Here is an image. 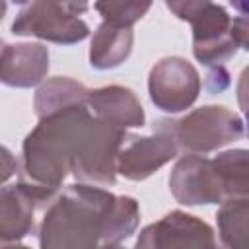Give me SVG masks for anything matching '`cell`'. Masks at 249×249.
<instances>
[{
	"label": "cell",
	"instance_id": "6da1fadb",
	"mask_svg": "<svg viewBox=\"0 0 249 249\" xmlns=\"http://www.w3.org/2000/svg\"><path fill=\"white\" fill-rule=\"evenodd\" d=\"M140 224L132 196H117L105 187L76 183L56 193L37 228L43 249L117 247Z\"/></svg>",
	"mask_w": 249,
	"mask_h": 249
},
{
	"label": "cell",
	"instance_id": "7a4b0ae2",
	"mask_svg": "<svg viewBox=\"0 0 249 249\" xmlns=\"http://www.w3.org/2000/svg\"><path fill=\"white\" fill-rule=\"evenodd\" d=\"M91 117L86 103L70 105L41 117L21 144L18 177L58 191L70 173L78 142Z\"/></svg>",
	"mask_w": 249,
	"mask_h": 249
},
{
	"label": "cell",
	"instance_id": "3957f363",
	"mask_svg": "<svg viewBox=\"0 0 249 249\" xmlns=\"http://www.w3.org/2000/svg\"><path fill=\"white\" fill-rule=\"evenodd\" d=\"M247 150H226L214 158L187 154L171 169L169 191L179 204H220L247 196Z\"/></svg>",
	"mask_w": 249,
	"mask_h": 249
},
{
	"label": "cell",
	"instance_id": "277c9868",
	"mask_svg": "<svg viewBox=\"0 0 249 249\" xmlns=\"http://www.w3.org/2000/svg\"><path fill=\"white\" fill-rule=\"evenodd\" d=\"M154 128L167 132L185 154H210L245 136L243 119L222 105H202L181 119H160Z\"/></svg>",
	"mask_w": 249,
	"mask_h": 249
},
{
	"label": "cell",
	"instance_id": "5b68a950",
	"mask_svg": "<svg viewBox=\"0 0 249 249\" xmlns=\"http://www.w3.org/2000/svg\"><path fill=\"white\" fill-rule=\"evenodd\" d=\"M189 23L193 54L204 66H224L239 49H247V18H231L220 4L210 2Z\"/></svg>",
	"mask_w": 249,
	"mask_h": 249
},
{
	"label": "cell",
	"instance_id": "8992f818",
	"mask_svg": "<svg viewBox=\"0 0 249 249\" xmlns=\"http://www.w3.org/2000/svg\"><path fill=\"white\" fill-rule=\"evenodd\" d=\"M124 136V128L91 117L72 158L70 173L74 179L78 183L113 187L117 181V154Z\"/></svg>",
	"mask_w": 249,
	"mask_h": 249
},
{
	"label": "cell",
	"instance_id": "52a82bcc",
	"mask_svg": "<svg viewBox=\"0 0 249 249\" xmlns=\"http://www.w3.org/2000/svg\"><path fill=\"white\" fill-rule=\"evenodd\" d=\"M56 189L33 185L18 179V183L0 189V247L21 245L35 231V216L47 208L56 196Z\"/></svg>",
	"mask_w": 249,
	"mask_h": 249
},
{
	"label": "cell",
	"instance_id": "ba28073f",
	"mask_svg": "<svg viewBox=\"0 0 249 249\" xmlns=\"http://www.w3.org/2000/svg\"><path fill=\"white\" fill-rule=\"evenodd\" d=\"M202 88L198 70L183 56H163L148 74V95L156 109L175 115L187 111Z\"/></svg>",
	"mask_w": 249,
	"mask_h": 249
},
{
	"label": "cell",
	"instance_id": "9c48e42d",
	"mask_svg": "<svg viewBox=\"0 0 249 249\" xmlns=\"http://www.w3.org/2000/svg\"><path fill=\"white\" fill-rule=\"evenodd\" d=\"M12 33L19 37H37L56 45H74L89 35L88 23L49 0L27 2L12 21Z\"/></svg>",
	"mask_w": 249,
	"mask_h": 249
},
{
	"label": "cell",
	"instance_id": "30bf717a",
	"mask_svg": "<svg viewBox=\"0 0 249 249\" xmlns=\"http://www.w3.org/2000/svg\"><path fill=\"white\" fill-rule=\"evenodd\" d=\"M138 249H173V247H216L214 230L200 218L183 210H171L161 220L148 224L134 243Z\"/></svg>",
	"mask_w": 249,
	"mask_h": 249
},
{
	"label": "cell",
	"instance_id": "8fae6325",
	"mask_svg": "<svg viewBox=\"0 0 249 249\" xmlns=\"http://www.w3.org/2000/svg\"><path fill=\"white\" fill-rule=\"evenodd\" d=\"M177 154L173 138L160 128H154L150 136L126 132L117 154V173L128 181H144Z\"/></svg>",
	"mask_w": 249,
	"mask_h": 249
},
{
	"label": "cell",
	"instance_id": "7c38bea8",
	"mask_svg": "<svg viewBox=\"0 0 249 249\" xmlns=\"http://www.w3.org/2000/svg\"><path fill=\"white\" fill-rule=\"evenodd\" d=\"M49 72V51L41 43L4 45L0 51V82L10 88L39 86Z\"/></svg>",
	"mask_w": 249,
	"mask_h": 249
},
{
	"label": "cell",
	"instance_id": "4fadbf2b",
	"mask_svg": "<svg viewBox=\"0 0 249 249\" xmlns=\"http://www.w3.org/2000/svg\"><path fill=\"white\" fill-rule=\"evenodd\" d=\"M86 105L93 117L115 124L119 128H138L144 126L146 115L136 93L124 86H103L88 89Z\"/></svg>",
	"mask_w": 249,
	"mask_h": 249
},
{
	"label": "cell",
	"instance_id": "5bb4252c",
	"mask_svg": "<svg viewBox=\"0 0 249 249\" xmlns=\"http://www.w3.org/2000/svg\"><path fill=\"white\" fill-rule=\"evenodd\" d=\"M132 27L101 21L91 35L89 64L95 70H113L121 66L132 53Z\"/></svg>",
	"mask_w": 249,
	"mask_h": 249
},
{
	"label": "cell",
	"instance_id": "9a60e30c",
	"mask_svg": "<svg viewBox=\"0 0 249 249\" xmlns=\"http://www.w3.org/2000/svg\"><path fill=\"white\" fill-rule=\"evenodd\" d=\"M88 88L68 76H54L47 82H41V86L35 91L33 109L37 119L54 113L58 109L86 103Z\"/></svg>",
	"mask_w": 249,
	"mask_h": 249
},
{
	"label": "cell",
	"instance_id": "2e32d148",
	"mask_svg": "<svg viewBox=\"0 0 249 249\" xmlns=\"http://www.w3.org/2000/svg\"><path fill=\"white\" fill-rule=\"evenodd\" d=\"M216 214L222 245L230 249H245L249 241V200L247 196L226 198Z\"/></svg>",
	"mask_w": 249,
	"mask_h": 249
},
{
	"label": "cell",
	"instance_id": "e0dca14e",
	"mask_svg": "<svg viewBox=\"0 0 249 249\" xmlns=\"http://www.w3.org/2000/svg\"><path fill=\"white\" fill-rule=\"evenodd\" d=\"M152 2L154 0H95L93 8L103 21L132 27L148 14Z\"/></svg>",
	"mask_w": 249,
	"mask_h": 249
},
{
	"label": "cell",
	"instance_id": "ac0fdd59",
	"mask_svg": "<svg viewBox=\"0 0 249 249\" xmlns=\"http://www.w3.org/2000/svg\"><path fill=\"white\" fill-rule=\"evenodd\" d=\"M212 0H165L167 10L181 21H191L196 14H200Z\"/></svg>",
	"mask_w": 249,
	"mask_h": 249
},
{
	"label": "cell",
	"instance_id": "d6986e66",
	"mask_svg": "<svg viewBox=\"0 0 249 249\" xmlns=\"http://www.w3.org/2000/svg\"><path fill=\"white\" fill-rule=\"evenodd\" d=\"M18 171V160L10 148L0 144V185H4Z\"/></svg>",
	"mask_w": 249,
	"mask_h": 249
},
{
	"label": "cell",
	"instance_id": "ffe728a7",
	"mask_svg": "<svg viewBox=\"0 0 249 249\" xmlns=\"http://www.w3.org/2000/svg\"><path fill=\"white\" fill-rule=\"evenodd\" d=\"M60 8H64L66 12L74 14V16H82L89 10V0H49Z\"/></svg>",
	"mask_w": 249,
	"mask_h": 249
},
{
	"label": "cell",
	"instance_id": "44dd1931",
	"mask_svg": "<svg viewBox=\"0 0 249 249\" xmlns=\"http://www.w3.org/2000/svg\"><path fill=\"white\" fill-rule=\"evenodd\" d=\"M230 4L239 12V16H247V12H245V4H247V0H230Z\"/></svg>",
	"mask_w": 249,
	"mask_h": 249
},
{
	"label": "cell",
	"instance_id": "7402d4cb",
	"mask_svg": "<svg viewBox=\"0 0 249 249\" xmlns=\"http://www.w3.org/2000/svg\"><path fill=\"white\" fill-rule=\"evenodd\" d=\"M6 12H8V4H6V0H0V21L4 19Z\"/></svg>",
	"mask_w": 249,
	"mask_h": 249
},
{
	"label": "cell",
	"instance_id": "603a6c76",
	"mask_svg": "<svg viewBox=\"0 0 249 249\" xmlns=\"http://www.w3.org/2000/svg\"><path fill=\"white\" fill-rule=\"evenodd\" d=\"M14 4H27V0H12Z\"/></svg>",
	"mask_w": 249,
	"mask_h": 249
},
{
	"label": "cell",
	"instance_id": "cb8c5ba5",
	"mask_svg": "<svg viewBox=\"0 0 249 249\" xmlns=\"http://www.w3.org/2000/svg\"><path fill=\"white\" fill-rule=\"evenodd\" d=\"M2 47H4V41H2V39H0V51H2Z\"/></svg>",
	"mask_w": 249,
	"mask_h": 249
}]
</instances>
